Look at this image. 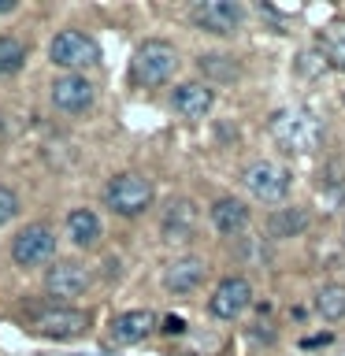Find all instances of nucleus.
I'll list each match as a JSON object with an SVG mask.
<instances>
[{
    "label": "nucleus",
    "mask_w": 345,
    "mask_h": 356,
    "mask_svg": "<svg viewBox=\"0 0 345 356\" xmlns=\"http://www.w3.org/2000/svg\"><path fill=\"white\" fill-rule=\"evenodd\" d=\"M319 49L327 56V63H342L345 67V26H330L319 33Z\"/></svg>",
    "instance_id": "22"
},
{
    "label": "nucleus",
    "mask_w": 345,
    "mask_h": 356,
    "mask_svg": "<svg viewBox=\"0 0 345 356\" xmlns=\"http://www.w3.org/2000/svg\"><path fill=\"white\" fill-rule=\"evenodd\" d=\"M56 256V234L45 227V222H30L15 234L11 241V260L19 267H41Z\"/></svg>",
    "instance_id": "7"
},
{
    "label": "nucleus",
    "mask_w": 345,
    "mask_h": 356,
    "mask_svg": "<svg viewBox=\"0 0 345 356\" xmlns=\"http://www.w3.org/2000/svg\"><path fill=\"white\" fill-rule=\"evenodd\" d=\"M312 227V216L308 208L300 204H286V208H275L267 216V238L271 241H289V238H300Z\"/></svg>",
    "instance_id": "17"
},
{
    "label": "nucleus",
    "mask_w": 345,
    "mask_h": 356,
    "mask_svg": "<svg viewBox=\"0 0 345 356\" xmlns=\"http://www.w3.org/2000/svg\"><path fill=\"white\" fill-rule=\"evenodd\" d=\"M211 104H216V93L204 86V82H182V86H175L171 89V108H175V115H182V119H204Z\"/></svg>",
    "instance_id": "14"
},
{
    "label": "nucleus",
    "mask_w": 345,
    "mask_h": 356,
    "mask_svg": "<svg viewBox=\"0 0 345 356\" xmlns=\"http://www.w3.org/2000/svg\"><path fill=\"white\" fill-rule=\"evenodd\" d=\"M316 312L327 323H342L345 319V286L342 282H327L316 293Z\"/></svg>",
    "instance_id": "20"
},
{
    "label": "nucleus",
    "mask_w": 345,
    "mask_h": 356,
    "mask_svg": "<svg viewBox=\"0 0 345 356\" xmlns=\"http://www.w3.org/2000/svg\"><path fill=\"white\" fill-rule=\"evenodd\" d=\"M15 216H19V197H15V189L0 186V227H8Z\"/></svg>",
    "instance_id": "23"
},
{
    "label": "nucleus",
    "mask_w": 345,
    "mask_h": 356,
    "mask_svg": "<svg viewBox=\"0 0 345 356\" xmlns=\"http://www.w3.org/2000/svg\"><path fill=\"white\" fill-rule=\"evenodd\" d=\"M200 282H204V260H200V256H178V260H171L163 271V286L178 297L200 289Z\"/></svg>",
    "instance_id": "15"
},
{
    "label": "nucleus",
    "mask_w": 345,
    "mask_h": 356,
    "mask_svg": "<svg viewBox=\"0 0 345 356\" xmlns=\"http://www.w3.org/2000/svg\"><path fill=\"white\" fill-rule=\"evenodd\" d=\"M26 67V44L15 33H0V78H11Z\"/></svg>",
    "instance_id": "21"
},
{
    "label": "nucleus",
    "mask_w": 345,
    "mask_h": 356,
    "mask_svg": "<svg viewBox=\"0 0 345 356\" xmlns=\"http://www.w3.org/2000/svg\"><path fill=\"white\" fill-rule=\"evenodd\" d=\"M197 71L204 74L208 82H216V86H230V82L241 78V63L234 60L230 52H204L197 60Z\"/></svg>",
    "instance_id": "19"
},
{
    "label": "nucleus",
    "mask_w": 345,
    "mask_h": 356,
    "mask_svg": "<svg viewBox=\"0 0 345 356\" xmlns=\"http://www.w3.org/2000/svg\"><path fill=\"white\" fill-rule=\"evenodd\" d=\"M67 234H71V241L78 249H93L100 241V234H104V222L93 208H74L71 216H67Z\"/></svg>",
    "instance_id": "18"
},
{
    "label": "nucleus",
    "mask_w": 345,
    "mask_h": 356,
    "mask_svg": "<svg viewBox=\"0 0 345 356\" xmlns=\"http://www.w3.org/2000/svg\"><path fill=\"white\" fill-rule=\"evenodd\" d=\"M97 100V89L86 74H60L52 82V104L67 111V115H82V111L93 108Z\"/></svg>",
    "instance_id": "11"
},
{
    "label": "nucleus",
    "mask_w": 345,
    "mask_h": 356,
    "mask_svg": "<svg viewBox=\"0 0 345 356\" xmlns=\"http://www.w3.org/2000/svg\"><path fill=\"white\" fill-rule=\"evenodd\" d=\"M241 19L245 8L234 4V0H197V4H189V22L204 33H219V38H230L241 26Z\"/></svg>",
    "instance_id": "5"
},
{
    "label": "nucleus",
    "mask_w": 345,
    "mask_h": 356,
    "mask_svg": "<svg viewBox=\"0 0 345 356\" xmlns=\"http://www.w3.org/2000/svg\"><path fill=\"white\" fill-rule=\"evenodd\" d=\"M8 11H15V0H0V15H8Z\"/></svg>",
    "instance_id": "25"
},
{
    "label": "nucleus",
    "mask_w": 345,
    "mask_h": 356,
    "mask_svg": "<svg viewBox=\"0 0 345 356\" xmlns=\"http://www.w3.org/2000/svg\"><path fill=\"white\" fill-rule=\"evenodd\" d=\"M271 138L289 156L316 152L323 145V119L308 108H282L271 115Z\"/></svg>",
    "instance_id": "1"
},
{
    "label": "nucleus",
    "mask_w": 345,
    "mask_h": 356,
    "mask_svg": "<svg viewBox=\"0 0 345 356\" xmlns=\"http://www.w3.org/2000/svg\"><path fill=\"white\" fill-rule=\"evenodd\" d=\"M249 204L241 197H219L211 204V227H216L223 238H238V234L249 227Z\"/></svg>",
    "instance_id": "16"
},
{
    "label": "nucleus",
    "mask_w": 345,
    "mask_h": 356,
    "mask_svg": "<svg viewBox=\"0 0 345 356\" xmlns=\"http://www.w3.org/2000/svg\"><path fill=\"white\" fill-rule=\"evenodd\" d=\"M197 230V204L189 197H171L160 211V234L167 241H186Z\"/></svg>",
    "instance_id": "12"
},
{
    "label": "nucleus",
    "mask_w": 345,
    "mask_h": 356,
    "mask_svg": "<svg viewBox=\"0 0 345 356\" xmlns=\"http://www.w3.org/2000/svg\"><path fill=\"white\" fill-rule=\"evenodd\" d=\"M89 289V271L74 260H60L45 271V293L60 305H71L74 297H82Z\"/></svg>",
    "instance_id": "9"
},
{
    "label": "nucleus",
    "mask_w": 345,
    "mask_h": 356,
    "mask_svg": "<svg viewBox=\"0 0 345 356\" xmlns=\"http://www.w3.org/2000/svg\"><path fill=\"white\" fill-rule=\"evenodd\" d=\"M49 60L56 67H63V74H82L86 67H97L104 60L100 41L86 30H60L49 44Z\"/></svg>",
    "instance_id": "3"
},
{
    "label": "nucleus",
    "mask_w": 345,
    "mask_h": 356,
    "mask_svg": "<svg viewBox=\"0 0 345 356\" xmlns=\"http://www.w3.org/2000/svg\"><path fill=\"white\" fill-rule=\"evenodd\" d=\"M241 186L249 189L256 200H267V204H278L289 193V171L278 167L271 160H256L241 171Z\"/></svg>",
    "instance_id": "6"
},
{
    "label": "nucleus",
    "mask_w": 345,
    "mask_h": 356,
    "mask_svg": "<svg viewBox=\"0 0 345 356\" xmlns=\"http://www.w3.org/2000/svg\"><path fill=\"white\" fill-rule=\"evenodd\" d=\"M152 200H156V189L152 182L145 175H134V171H122L115 178H108V186H104V204L115 211V216H145V211L152 208Z\"/></svg>",
    "instance_id": "4"
},
{
    "label": "nucleus",
    "mask_w": 345,
    "mask_h": 356,
    "mask_svg": "<svg viewBox=\"0 0 345 356\" xmlns=\"http://www.w3.org/2000/svg\"><path fill=\"white\" fill-rule=\"evenodd\" d=\"M178 71V52L171 41H141L130 56V82L141 89L167 86Z\"/></svg>",
    "instance_id": "2"
},
{
    "label": "nucleus",
    "mask_w": 345,
    "mask_h": 356,
    "mask_svg": "<svg viewBox=\"0 0 345 356\" xmlns=\"http://www.w3.org/2000/svg\"><path fill=\"white\" fill-rule=\"evenodd\" d=\"M249 305H252V286H249V278L230 275V278H223V282L216 286V293L208 297V316L227 323V319H238Z\"/></svg>",
    "instance_id": "8"
},
{
    "label": "nucleus",
    "mask_w": 345,
    "mask_h": 356,
    "mask_svg": "<svg viewBox=\"0 0 345 356\" xmlns=\"http://www.w3.org/2000/svg\"><path fill=\"white\" fill-rule=\"evenodd\" d=\"M89 327V312L82 308H71V305H60V308H45L38 319H33V330L41 338H56V341H67V338H78L86 334Z\"/></svg>",
    "instance_id": "10"
},
{
    "label": "nucleus",
    "mask_w": 345,
    "mask_h": 356,
    "mask_svg": "<svg viewBox=\"0 0 345 356\" xmlns=\"http://www.w3.org/2000/svg\"><path fill=\"white\" fill-rule=\"evenodd\" d=\"M160 330H163V334H182L186 323L178 319V316H163V319H160Z\"/></svg>",
    "instance_id": "24"
},
{
    "label": "nucleus",
    "mask_w": 345,
    "mask_h": 356,
    "mask_svg": "<svg viewBox=\"0 0 345 356\" xmlns=\"http://www.w3.org/2000/svg\"><path fill=\"white\" fill-rule=\"evenodd\" d=\"M156 327H160V319H156V312H149V308L122 312V316L111 319V341L115 345H141L145 338H152Z\"/></svg>",
    "instance_id": "13"
}]
</instances>
